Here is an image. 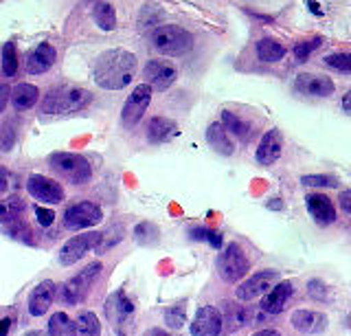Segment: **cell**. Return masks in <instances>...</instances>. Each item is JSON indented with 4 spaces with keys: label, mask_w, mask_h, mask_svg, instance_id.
<instances>
[{
    "label": "cell",
    "mask_w": 351,
    "mask_h": 336,
    "mask_svg": "<svg viewBox=\"0 0 351 336\" xmlns=\"http://www.w3.org/2000/svg\"><path fill=\"white\" fill-rule=\"evenodd\" d=\"M18 73V51L16 45H5L3 49V75L5 77H16Z\"/></svg>",
    "instance_id": "obj_32"
},
{
    "label": "cell",
    "mask_w": 351,
    "mask_h": 336,
    "mask_svg": "<svg viewBox=\"0 0 351 336\" xmlns=\"http://www.w3.org/2000/svg\"><path fill=\"white\" fill-rule=\"evenodd\" d=\"M176 132H178V128H176L173 121L165 117H154L149 125H147V141L152 143H165V141H169Z\"/></svg>",
    "instance_id": "obj_23"
},
{
    "label": "cell",
    "mask_w": 351,
    "mask_h": 336,
    "mask_svg": "<svg viewBox=\"0 0 351 336\" xmlns=\"http://www.w3.org/2000/svg\"><path fill=\"white\" fill-rule=\"evenodd\" d=\"M290 321L292 328L301 334H321L327 330V317L316 310H296Z\"/></svg>",
    "instance_id": "obj_14"
},
{
    "label": "cell",
    "mask_w": 351,
    "mask_h": 336,
    "mask_svg": "<svg viewBox=\"0 0 351 336\" xmlns=\"http://www.w3.org/2000/svg\"><path fill=\"white\" fill-rule=\"evenodd\" d=\"M222 125L226 128V132L235 134V136L241 139V141H248V136H250V125H248L241 117H237V115H233V112H228V110L222 112Z\"/></svg>",
    "instance_id": "obj_26"
},
{
    "label": "cell",
    "mask_w": 351,
    "mask_h": 336,
    "mask_svg": "<svg viewBox=\"0 0 351 336\" xmlns=\"http://www.w3.org/2000/svg\"><path fill=\"white\" fill-rule=\"evenodd\" d=\"M9 189H11V176H9L7 167L0 165V196L9 193Z\"/></svg>",
    "instance_id": "obj_41"
},
{
    "label": "cell",
    "mask_w": 351,
    "mask_h": 336,
    "mask_svg": "<svg viewBox=\"0 0 351 336\" xmlns=\"http://www.w3.org/2000/svg\"><path fill=\"white\" fill-rule=\"evenodd\" d=\"M281 149H283V139L279 134V130H270V132L263 134L257 147V163L259 165H272L281 156Z\"/></svg>",
    "instance_id": "obj_17"
},
{
    "label": "cell",
    "mask_w": 351,
    "mask_h": 336,
    "mask_svg": "<svg viewBox=\"0 0 351 336\" xmlns=\"http://www.w3.org/2000/svg\"><path fill=\"white\" fill-rule=\"evenodd\" d=\"M36 218L42 226H51L55 220V213L51 209H44V207H36Z\"/></svg>",
    "instance_id": "obj_40"
},
{
    "label": "cell",
    "mask_w": 351,
    "mask_h": 336,
    "mask_svg": "<svg viewBox=\"0 0 351 336\" xmlns=\"http://www.w3.org/2000/svg\"><path fill=\"white\" fill-rule=\"evenodd\" d=\"M191 237L197 242H208L211 246L219 248L222 246V235H219L217 231H211V229H202V226H197V229H191Z\"/></svg>",
    "instance_id": "obj_35"
},
{
    "label": "cell",
    "mask_w": 351,
    "mask_h": 336,
    "mask_svg": "<svg viewBox=\"0 0 351 336\" xmlns=\"http://www.w3.org/2000/svg\"><path fill=\"white\" fill-rule=\"evenodd\" d=\"M143 77H145V82L152 84V88L165 91L176 82L178 71H176L173 64L165 62V60H149L145 64V71H143Z\"/></svg>",
    "instance_id": "obj_11"
},
{
    "label": "cell",
    "mask_w": 351,
    "mask_h": 336,
    "mask_svg": "<svg viewBox=\"0 0 351 336\" xmlns=\"http://www.w3.org/2000/svg\"><path fill=\"white\" fill-rule=\"evenodd\" d=\"M307 292H310L312 299H318V301H327V288L321 279H312L310 284H307Z\"/></svg>",
    "instance_id": "obj_39"
},
{
    "label": "cell",
    "mask_w": 351,
    "mask_h": 336,
    "mask_svg": "<svg viewBox=\"0 0 351 336\" xmlns=\"http://www.w3.org/2000/svg\"><path fill=\"white\" fill-rule=\"evenodd\" d=\"M246 319H248V312L244 308L226 306V312H224V317H222V325L226 323L228 330H237V328H241V325L246 323Z\"/></svg>",
    "instance_id": "obj_31"
},
{
    "label": "cell",
    "mask_w": 351,
    "mask_h": 336,
    "mask_svg": "<svg viewBox=\"0 0 351 336\" xmlns=\"http://www.w3.org/2000/svg\"><path fill=\"white\" fill-rule=\"evenodd\" d=\"M77 328V336H99L101 334V328H99V319L93 312H84L80 314V319L75 323Z\"/></svg>",
    "instance_id": "obj_30"
},
{
    "label": "cell",
    "mask_w": 351,
    "mask_h": 336,
    "mask_svg": "<svg viewBox=\"0 0 351 336\" xmlns=\"http://www.w3.org/2000/svg\"><path fill=\"white\" fill-rule=\"evenodd\" d=\"M9 328H11V319H3V321H0V336H7L9 334Z\"/></svg>",
    "instance_id": "obj_44"
},
{
    "label": "cell",
    "mask_w": 351,
    "mask_h": 336,
    "mask_svg": "<svg viewBox=\"0 0 351 336\" xmlns=\"http://www.w3.org/2000/svg\"><path fill=\"white\" fill-rule=\"evenodd\" d=\"M99 273H101V264L95 262L90 266H86L82 273H77L73 279L66 281L64 290H62V301L66 303V306H77V303L86 297V292L93 288Z\"/></svg>",
    "instance_id": "obj_5"
},
{
    "label": "cell",
    "mask_w": 351,
    "mask_h": 336,
    "mask_svg": "<svg viewBox=\"0 0 351 336\" xmlns=\"http://www.w3.org/2000/svg\"><path fill=\"white\" fill-rule=\"evenodd\" d=\"M206 141H208V145H211L215 152H219V154H224V156H230L233 154V141L228 139V132H226V128L222 123H211L206 130Z\"/></svg>",
    "instance_id": "obj_22"
},
{
    "label": "cell",
    "mask_w": 351,
    "mask_h": 336,
    "mask_svg": "<svg viewBox=\"0 0 351 336\" xmlns=\"http://www.w3.org/2000/svg\"><path fill=\"white\" fill-rule=\"evenodd\" d=\"M325 67L334 69L338 73H351V53H332L325 60Z\"/></svg>",
    "instance_id": "obj_33"
},
{
    "label": "cell",
    "mask_w": 351,
    "mask_h": 336,
    "mask_svg": "<svg viewBox=\"0 0 351 336\" xmlns=\"http://www.w3.org/2000/svg\"><path fill=\"white\" fill-rule=\"evenodd\" d=\"M343 108H345L347 112H351V91L343 97Z\"/></svg>",
    "instance_id": "obj_47"
},
{
    "label": "cell",
    "mask_w": 351,
    "mask_h": 336,
    "mask_svg": "<svg viewBox=\"0 0 351 336\" xmlns=\"http://www.w3.org/2000/svg\"><path fill=\"white\" fill-rule=\"evenodd\" d=\"M165 323L169 325V328H182L184 325V310L178 306V308H169L165 312Z\"/></svg>",
    "instance_id": "obj_38"
},
{
    "label": "cell",
    "mask_w": 351,
    "mask_h": 336,
    "mask_svg": "<svg viewBox=\"0 0 351 336\" xmlns=\"http://www.w3.org/2000/svg\"><path fill=\"white\" fill-rule=\"evenodd\" d=\"M25 336H44V334H40V332H29V334H25Z\"/></svg>",
    "instance_id": "obj_50"
},
{
    "label": "cell",
    "mask_w": 351,
    "mask_h": 336,
    "mask_svg": "<svg viewBox=\"0 0 351 336\" xmlns=\"http://www.w3.org/2000/svg\"><path fill=\"white\" fill-rule=\"evenodd\" d=\"M274 279H277V273H274V270H261V273L248 277L246 281H241L235 290V295L239 301H252L259 295H263V292H268L272 288Z\"/></svg>",
    "instance_id": "obj_12"
},
{
    "label": "cell",
    "mask_w": 351,
    "mask_h": 336,
    "mask_svg": "<svg viewBox=\"0 0 351 336\" xmlns=\"http://www.w3.org/2000/svg\"><path fill=\"white\" fill-rule=\"evenodd\" d=\"M252 336H281L277 330H259V332H255Z\"/></svg>",
    "instance_id": "obj_46"
},
{
    "label": "cell",
    "mask_w": 351,
    "mask_h": 336,
    "mask_svg": "<svg viewBox=\"0 0 351 336\" xmlns=\"http://www.w3.org/2000/svg\"><path fill=\"white\" fill-rule=\"evenodd\" d=\"M149 99H152V86L147 84L136 86L134 93L125 99L123 110H121V121H123L125 128H134L141 121V117L145 115L149 106Z\"/></svg>",
    "instance_id": "obj_8"
},
{
    "label": "cell",
    "mask_w": 351,
    "mask_h": 336,
    "mask_svg": "<svg viewBox=\"0 0 351 336\" xmlns=\"http://www.w3.org/2000/svg\"><path fill=\"white\" fill-rule=\"evenodd\" d=\"M27 189L33 198L47 204H58L64 198V189L60 182H55L53 178H47V176H40V174H33L29 178Z\"/></svg>",
    "instance_id": "obj_10"
},
{
    "label": "cell",
    "mask_w": 351,
    "mask_h": 336,
    "mask_svg": "<svg viewBox=\"0 0 351 336\" xmlns=\"http://www.w3.org/2000/svg\"><path fill=\"white\" fill-rule=\"evenodd\" d=\"M143 336H171L169 332H165V330H158V328H154V330H147Z\"/></svg>",
    "instance_id": "obj_45"
},
{
    "label": "cell",
    "mask_w": 351,
    "mask_h": 336,
    "mask_svg": "<svg viewBox=\"0 0 351 336\" xmlns=\"http://www.w3.org/2000/svg\"><path fill=\"white\" fill-rule=\"evenodd\" d=\"M307 5H310V9H312V14H316V16H321L323 12H321V7H318L314 0H307Z\"/></svg>",
    "instance_id": "obj_49"
},
{
    "label": "cell",
    "mask_w": 351,
    "mask_h": 336,
    "mask_svg": "<svg viewBox=\"0 0 351 336\" xmlns=\"http://www.w3.org/2000/svg\"><path fill=\"white\" fill-rule=\"evenodd\" d=\"M55 60H58V53H55V49L49 45V42H42V45L29 56L27 71H29V75H42V73H47L53 67Z\"/></svg>",
    "instance_id": "obj_18"
},
{
    "label": "cell",
    "mask_w": 351,
    "mask_h": 336,
    "mask_svg": "<svg viewBox=\"0 0 351 336\" xmlns=\"http://www.w3.org/2000/svg\"><path fill=\"white\" fill-rule=\"evenodd\" d=\"M152 47L162 56H182L193 47L191 34L176 25H162L152 31Z\"/></svg>",
    "instance_id": "obj_3"
},
{
    "label": "cell",
    "mask_w": 351,
    "mask_h": 336,
    "mask_svg": "<svg viewBox=\"0 0 351 336\" xmlns=\"http://www.w3.org/2000/svg\"><path fill=\"white\" fill-rule=\"evenodd\" d=\"M285 56V47L272 38H263L257 42V58L261 62H279Z\"/></svg>",
    "instance_id": "obj_25"
},
{
    "label": "cell",
    "mask_w": 351,
    "mask_h": 336,
    "mask_svg": "<svg viewBox=\"0 0 351 336\" xmlns=\"http://www.w3.org/2000/svg\"><path fill=\"white\" fill-rule=\"evenodd\" d=\"M305 204H307V211H310V215L321 226H327V224H332L336 220L334 202L329 200L325 193H310V196L305 198Z\"/></svg>",
    "instance_id": "obj_16"
},
{
    "label": "cell",
    "mask_w": 351,
    "mask_h": 336,
    "mask_svg": "<svg viewBox=\"0 0 351 336\" xmlns=\"http://www.w3.org/2000/svg\"><path fill=\"white\" fill-rule=\"evenodd\" d=\"M104 218L99 204L90 202V200H82L71 204L69 209L64 211V226L71 231H82V229H90V226L99 224Z\"/></svg>",
    "instance_id": "obj_6"
},
{
    "label": "cell",
    "mask_w": 351,
    "mask_h": 336,
    "mask_svg": "<svg viewBox=\"0 0 351 336\" xmlns=\"http://www.w3.org/2000/svg\"><path fill=\"white\" fill-rule=\"evenodd\" d=\"M93 99V93L82 88V86H64V88H55L47 95L42 104L44 115H69L86 108Z\"/></svg>",
    "instance_id": "obj_2"
},
{
    "label": "cell",
    "mask_w": 351,
    "mask_h": 336,
    "mask_svg": "<svg viewBox=\"0 0 351 336\" xmlns=\"http://www.w3.org/2000/svg\"><path fill=\"white\" fill-rule=\"evenodd\" d=\"M9 99H11V104H14L16 110H29V108H33L36 101L40 99V91L31 84H20L14 88Z\"/></svg>",
    "instance_id": "obj_24"
},
{
    "label": "cell",
    "mask_w": 351,
    "mask_h": 336,
    "mask_svg": "<svg viewBox=\"0 0 351 336\" xmlns=\"http://www.w3.org/2000/svg\"><path fill=\"white\" fill-rule=\"evenodd\" d=\"M99 242H101V233H97V231L75 235L73 240H69L60 248V264L71 266L75 262H80V259L90 251V248H95Z\"/></svg>",
    "instance_id": "obj_9"
},
{
    "label": "cell",
    "mask_w": 351,
    "mask_h": 336,
    "mask_svg": "<svg viewBox=\"0 0 351 336\" xmlns=\"http://www.w3.org/2000/svg\"><path fill=\"white\" fill-rule=\"evenodd\" d=\"M95 23L99 25V29H104V31H112L117 27V14H114V9L110 3H99L95 7Z\"/></svg>",
    "instance_id": "obj_29"
},
{
    "label": "cell",
    "mask_w": 351,
    "mask_h": 336,
    "mask_svg": "<svg viewBox=\"0 0 351 336\" xmlns=\"http://www.w3.org/2000/svg\"><path fill=\"white\" fill-rule=\"evenodd\" d=\"M248 257L244 255V251L237 246V244H228L224 248V253L219 255L217 259V270H219V277L228 284H233V281H239L248 273Z\"/></svg>",
    "instance_id": "obj_7"
},
{
    "label": "cell",
    "mask_w": 351,
    "mask_h": 336,
    "mask_svg": "<svg viewBox=\"0 0 351 336\" xmlns=\"http://www.w3.org/2000/svg\"><path fill=\"white\" fill-rule=\"evenodd\" d=\"M49 336H77V328L64 312H55L49 321Z\"/></svg>",
    "instance_id": "obj_27"
},
{
    "label": "cell",
    "mask_w": 351,
    "mask_h": 336,
    "mask_svg": "<svg viewBox=\"0 0 351 336\" xmlns=\"http://www.w3.org/2000/svg\"><path fill=\"white\" fill-rule=\"evenodd\" d=\"M9 97H11V93H9V88L5 84H0V112L5 110V106L9 104Z\"/></svg>",
    "instance_id": "obj_43"
},
{
    "label": "cell",
    "mask_w": 351,
    "mask_h": 336,
    "mask_svg": "<svg viewBox=\"0 0 351 336\" xmlns=\"http://www.w3.org/2000/svg\"><path fill=\"white\" fill-rule=\"evenodd\" d=\"M22 213H25V204H22L20 198H9L5 202H0V224L3 226L22 220Z\"/></svg>",
    "instance_id": "obj_28"
},
{
    "label": "cell",
    "mask_w": 351,
    "mask_h": 336,
    "mask_svg": "<svg viewBox=\"0 0 351 336\" xmlns=\"http://www.w3.org/2000/svg\"><path fill=\"white\" fill-rule=\"evenodd\" d=\"M7 233L11 237H16V240H22V242H31V229L25 224V220H16L5 226Z\"/></svg>",
    "instance_id": "obj_36"
},
{
    "label": "cell",
    "mask_w": 351,
    "mask_h": 336,
    "mask_svg": "<svg viewBox=\"0 0 351 336\" xmlns=\"http://www.w3.org/2000/svg\"><path fill=\"white\" fill-rule=\"evenodd\" d=\"M136 75V58L130 51L112 49L97 58L93 77L106 91H121L134 82Z\"/></svg>",
    "instance_id": "obj_1"
},
{
    "label": "cell",
    "mask_w": 351,
    "mask_h": 336,
    "mask_svg": "<svg viewBox=\"0 0 351 336\" xmlns=\"http://www.w3.org/2000/svg\"><path fill=\"white\" fill-rule=\"evenodd\" d=\"M222 332V312L213 306H204L197 310L195 319L191 323L193 336H219Z\"/></svg>",
    "instance_id": "obj_13"
},
{
    "label": "cell",
    "mask_w": 351,
    "mask_h": 336,
    "mask_svg": "<svg viewBox=\"0 0 351 336\" xmlns=\"http://www.w3.org/2000/svg\"><path fill=\"white\" fill-rule=\"evenodd\" d=\"M268 209H283V202L279 198H274V200L268 202Z\"/></svg>",
    "instance_id": "obj_48"
},
{
    "label": "cell",
    "mask_w": 351,
    "mask_h": 336,
    "mask_svg": "<svg viewBox=\"0 0 351 336\" xmlns=\"http://www.w3.org/2000/svg\"><path fill=\"white\" fill-rule=\"evenodd\" d=\"M134 312V303H132L123 292H114L106 301V314L112 323H123L130 314Z\"/></svg>",
    "instance_id": "obj_21"
},
{
    "label": "cell",
    "mask_w": 351,
    "mask_h": 336,
    "mask_svg": "<svg viewBox=\"0 0 351 336\" xmlns=\"http://www.w3.org/2000/svg\"><path fill=\"white\" fill-rule=\"evenodd\" d=\"M338 204H340V207H343V211H345V213H351V189L340 193V196H338Z\"/></svg>",
    "instance_id": "obj_42"
},
{
    "label": "cell",
    "mask_w": 351,
    "mask_h": 336,
    "mask_svg": "<svg viewBox=\"0 0 351 336\" xmlns=\"http://www.w3.org/2000/svg\"><path fill=\"white\" fill-rule=\"evenodd\" d=\"M301 182H303V187H312V189H327V187H336L338 185V180L334 176H327V174L303 176Z\"/></svg>",
    "instance_id": "obj_34"
},
{
    "label": "cell",
    "mask_w": 351,
    "mask_h": 336,
    "mask_svg": "<svg viewBox=\"0 0 351 336\" xmlns=\"http://www.w3.org/2000/svg\"><path fill=\"white\" fill-rule=\"evenodd\" d=\"M321 42H323L321 38H314V40H307V42H299V45L294 47V56H296V60L305 62L307 58H310V53L318 49V45H321Z\"/></svg>",
    "instance_id": "obj_37"
},
{
    "label": "cell",
    "mask_w": 351,
    "mask_h": 336,
    "mask_svg": "<svg viewBox=\"0 0 351 336\" xmlns=\"http://www.w3.org/2000/svg\"><path fill=\"white\" fill-rule=\"evenodd\" d=\"M51 167L62 174L66 180L75 182V185H82V182L90 180V163L80 154H69V152H58V154L51 156Z\"/></svg>",
    "instance_id": "obj_4"
},
{
    "label": "cell",
    "mask_w": 351,
    "mask_h": 336,
    "mask_svg": "<svg viewBox=\"0 0 351 336\" xmlns=\"http://www.w3.org/2000/svg\"><path fill=\"white\" fill-rule=\"evenodd\" d=\"M296 91L310 97H329L334 95V82L325 77V75L303 73L296 77Z\"/></svg>",
    "instance_id": "obj_15"
},
{
    "label": "cell",
    "mask_w": 351,
    "mask_h": 336,
    "mask_svg": "<svg viewBox=\"0 0 351 336\" xmlns=\"http://www.w3.org/2000/svg\"><path fill=\"white\" fill-rule=\"evenodd\" d=\"M53 297H55V284L53 281H42V284L33 290L31 297H29V312L33 314V317H42V314H47V310L53 303Z\"/></svg>",
    "instance_id": "obj_20"
},
{
    "label": "cell",
    "mask_w": 351,
    "mask_h": 336,
    "mask_svg": "<svg viewBox=\"0 0 351 336\" xmlns=\"http://www.w3.org/2000/svg\"><path fill=\"white\" fill-rule=\"evenodd\" d=\"M292 281H281L272 290H268V295L261 301V310L268 314H279L283 310V306L288 303V299L292 297Z\"/></svg>",
    "instance_id": "obj_19"
}]
</instances>
